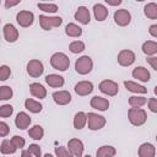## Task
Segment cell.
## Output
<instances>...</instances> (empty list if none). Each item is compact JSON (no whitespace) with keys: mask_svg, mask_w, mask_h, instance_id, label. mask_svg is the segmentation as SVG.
Masks as SVG:
<instances>
[{"mask_svg":"<svg viewBox=\"0 0 157 157\" xmlns=\"http://www.w3.org/2000/svg\"><path fill=\"white\" fill-rule=\"evenodd\" d=\"M50 65L53 69L59 71H66L70 67V59L63 52H56L50 56Z\"/></svg>","mask_w":157,"mask_h":157,"instance_id":"obj_1","label":"cell"},{"mask_svg":"<svg viewBox=\"0 0 157 157\" xmlns=\"http://www.w3.org/2000/svg\"><path fill=\"white\" fill-rule=\"evenodd\" d=\"M128 119L134 126H142L147 121V113L142 108H129Z\"/></svg>","mask_w":157,"mask_h":157,"instance_id":"obj_2","label":"cell"},{"mask_svg":"<svg viewBox=\"0 0 157 157\" xmlns=\"http://www.w3.org/2000/svg\"><path fill=\"white\" fill-rule=\"evenodd\" d=\"M105 124H107L105 117L99 115L98 113H94V112L87 113V126L90 130H92V131L101 130L105 126Z\"/></svg>","mask_w":157,"mask_h":157,"instance_id":"obj_3","label":"cell"},{"mask_svg":"<svg viewBox=\"0 0 157 157\" xmlns=\"http://www.w3.org/2000/svg\"><path fill=\"white\" fill-rule=\"evenodd\" d=\"M92 69H93V61L88 55H82L75 61V71L78 75H87L92 71Z\"/></svg>","mask_w":157,"mask_h":157,"instance_id":"obj_4","label":"cell"},{"mask_svg":"<svg viewBox=\"0 0 157 157\" xmlns=\"http://www.w3.org/2000/svg\"><path fill=\"white\" fill-rule=\"evenodd\" d=\"M63 23V18L60 16H47L39 15V26L44 31H50L52 28L60 27Z\"/></svg>","mask_w":157,"mask_h":157,"instance_id":"obj_5","label":"cell"},{"mask_svg":"<svg viewBox=\"0 0 157 157\" xmlns=\"http://www.w3.org/2000/svg\"><path fill=\"white\" fill-rule=\"evenodd\" d=\"M98 88L103 94L109 96V97H114L119 92V85L113 80H103V81H101L99 85H98Z\"/></svg>","mask_w":157,"mask_h":157,"instance_id":"obj_6","label":"cell"},{"mask_svg":"<svg viewBox=\"0 0 157 157\" xmlns=\"http://www.w3.org/2000/svg\"><path fill=\"white\" fill-rule=\"evenodd\" d=\"M135 59H136V55L132 50L130 49H121L119 53H118V56H117V60H118V64L120 66H124V67H128V66H131L134 63H135Z\"/></svg>","mask_w":157,"mask_h":157,"instance_id":"obj_7","label":"cell"},{"mask_svg":"<svg viewBox=\"0 0 157 157\" xmlns=\"http://www.w3.org/2000/svg\"><path fill=\"white\" fill-rule=\"evenodd\" d=\"M113 20L115 25H118L119 27H125L131 22V13L126 9H119V10H115L113 15Z\"/></svg>","mask_w":157,"mask_h":157,"instance_id":"obj_8","label":"cell"},{"mask_svg":"<svg viewBox=\"0 0 157 157\" xmlns=\"http://www.w3.org/2000/svg\"><path fill=\"white\" fill-rule=\"evenodd\" d=\"M27 74L31 77H39L44 72V65L39 59H32L27 63Z\"/></svg>","mask_w":157,"mask_h":157,"instance_id":"obj_9","label":"cell"},{"mask_svg":"<svg viewBox=\"0 0 157 157\" xmlns=\"http://www.w3.org/2000/svg\"><path fill=\"white\" fill-rule=\"evenodd\" d=\"M16 22L23 28L29 27L34 22V13L28 10H22L16 13Z\"/></svg>","mask_w":157,"mask_h":157,"instance_id":"obj_10","label":"cell"},{"mask_svg":"<svg viewBox=\"0 0 157 157\" xmlns=\"http://www.w3.org/2000/svg\"><path fill=\"white\" fill-rule=\"evenodd\" d=\"M2 34H4V39L6 42H9V43H15L18 39V37H20L18 29L12 23L4 25V27H2Z\"/></svg>","mask_w":157,"mask_h":157,"instance_id":"obj_11","label":"cell"},{"mask_svg":"<svg viewBox=\"0 0 157 157\" xmlns=\"http://www.w3.org/2000/svg\"><path fill=\"white\" fill-rule=\"evenodd\" d=\"M67 148L70 150V152L74 155V157H82L83 156V151H85V145L83 142L77 139V137H72L67 142Z\"/></svg>","mask_w":157,"mask_h":157,"instance_id":"obj_12","label":"cell"},{"mask_svg":"<svg viewBox=\"0 0 157 157\" xmlns=\"http://www.w3.org/2000/svg\"><path fill=\"white\" fill-rule=\"evenodd\" d=\"M52 98L54 101L55 104L58 105H66L71 102L72 97H71V93L66 90H60V91H55L53 94H52Z\"/></svg>","mask_w":157,"mask_h":157,"instance_id":"obj_13","label":"cell"},{"mask_svg":"<svg viewBox=\"0 0 157 157\" xmlns=\"http://www.w3.org/2000/svg\"><path fill=\"white\" fill-rule=\"evenodd\" d=\"M90 105H91V108H93L98 112H105V110H108L110 103L107 98H104L102 96H93L90 101Z\"/></svg>","mask_w":157,"mask_h":157,"instance_id":"obj_14","label":"cell"},{"mask_svg":"<svg viewBox=\"0 0 157 157\" xmlns=\"http://www.w3.org/2000/svg\"><path fill=\"white\" fill-rule=\"evenodd\" d=\"M74 91H75V93H76L77 96H81V97L88 96V94L92 93V91H93V83H92L91 81H86V80L78 81V82L75 85Z\"/></svg>","mask_w":157,"mask_h":157,"instance_id":"obj_15","label":"cell"},{"mask_svg":"<svg viewBox=\"0 0 157 157\" xmlns=\"http://www.w3.org/2000/svg\"><path fill=\"white\" fill-rule=\"evenodd\" d=\"M74 18L81 23V25H88L91 21V13L90 10L86 6H78L74 13Z\"/></svg>","mask_w":157,"mask_h":157,"instance_id":"obj_16","label":"cell"},{"mask_svg":"<svg viewBox=\"0 0 157 157\" xmlns=\"http://www.w3.org/2000/svg\"><path fill=\"white\" fill-rule=\"evenodd\" d=\"M92 11H93V16H94L97 22H103L109 15V10L107 9V6L104 4H101V2L94 4L92 7Z\"/></svg>","mask_w":157,"mask_h":157,"instance_id":"obj_17","label":"cell"},{"mask_svg":"<svg viewBox=\"0 0 157 157\" xmlns=\"http://www.w3.org/2000/svg\"><path fill=\"white\" fill-rule=\"evenodd\" d=\"M32 123L31 117L26 112H18L16 118H15V125L20 130H26Z\"/></svg>","mask_w":157,"mask_h":157,"instance_id":"obj_18","label":"cell"},{"mask_svg":"<svg viewBox=\"0 0 157 157\" xmlns=\"http://www.w3.org/2000/svg\"><path fill=\"white\" fill-rule=\"evenodd\" d=\"M131 75H132L134 78H136L137 81H141V82H148L150 77H151V74H150L148 69L145 67V66H136L132 70Z\"/></svg>","mask_w":157,"mask_h":157,"instance_id":"obj_19","label":"cell"},{"mask_svg":"<svg viewBox=\"0 0 157 157\" xmlns=\"http://www.w3.org/2000/svg\"><path fill=\"white\" fill-rule=\"evenodd\" d=\"M44 80H45V83L49 87H53V88H60L65 83V78L61 75H58V74H49V75L45 76Z\"/></svg>","mask_w":157,"mask_h":157,"instance_id":"obj_20","label":"cell"},{"mask_svg":"<svg viewBox=\"0 0 157 157\" xmlns=\"http://www.w3.org/2000/svg\"><path fill=\"white\" fill-rule=\"evenodd\" d=\"M139 157H156V147L151 142H144L137 150Z\"/></svg>","mask_w":157,"mask_h":157,"instance_id":"obj_21","label":"cell"},{"mask_svg":"<svg viewBox=\"0 0 157 157\" xmlns=\"http://www.w3.org/2000/svg\"><path fill=\"white\" fill-rule=\"evenodd\" d=\"M29 92L33 97L39 99H44L47 97V88L39 82H32L29 85Z\"/></svg>","mask_w":157,"mask_h":157,"instance_id":"obj_22","label":"cell"},{"mask_svg":"<svg viewBox=\"0 0 157 157\" xmlns=\"http://www.w3.org/2000/svg\"><path fill=\"white\" fill-rule=\"evenodd\" d=\"M124 86L129 92H132L135 94H145L147 93V88L144 85H140L134 81H124Z\"/></svg>","mask_w":157,"mask_h":157,"instance_id":"obj_23","label":"cell"},{"mask_svg":"<svg viewBox=\"0 0 157 157\" xmlns=\"http://www.w3.org/2000/svg\"><path fill=\"white\" fill-rule=\"evenodd\" d=\"M72 124H74V128L76 130H82L87 125V114L85 112H77L74 115Z\"/></svg>","mask_w":157,"mask_h":157,"instance_id":"obj_24","label":"cell"},{"mask_svg":"<svg viewBox=\"0 0 157 157\" xmlns=\"http://www.w3.org/2000/svg\"><path fill=\"white\" fill-rule=\"evenodd\" d=\"M141 50L146 56H155L157 54V42L146 40L141 45Z\"/></svg>","mask_w":157,"mask_h":157,"instance_id":"obj_25","label":"cell"},{"mask_svg":"<svg viewBox=\"0 0 157 157\" xmlns=\"http://www.w3.org/2000/svg\"><path fill=\"white\" fill-rule=\"evenodd\" d=\"M117 155V148L112 145H103L96 151V157H114Z\"/></svg>","mask_w":157,"mask_h":157,"instance_id":"obj_26","label":"cell"},{"mask_svg":"<svg viewBox=\"0 0 157 157\" xmlns=\"http://www.w3.org/2000/svg\"><path fill=\"white\" fill-rule=\"evenodd\" d=\"M65 34L71 37V38H77V37H81L82 36V28L74 23V22H70L65 26Z\"/></svg>","mask_w":157,"mask_h":157,"instance_id":"obj_27","label":"cell"},{"mask_svg":"<svg viewBox=\"0 0 157 157\" xmlns=\"http://www.w3.org/2000/svg\"><path fill=\"white\" fill-rule=\"evenodd\" d=\"M25 108H26L28 112H31V113H33V114H37V113H40V112H42L43 105H42L40 102H38V101H36V99H33V98H27V99L25 101Z\"/></svg>","mask_w":157,"mask_h":157,"instance_id":"obj_28","label":"cell"},{"mask_svg":"<svg viewBox=\"0 0 157 157\" xmlns=\"http://www.w3.org/2000/svg\"><path fill=\"white\" fill-rule=\"evenodd\" d=\"M28 136L32 140H34V141L42 140L43 136H44V129H43V126H40V125H33V126H31L29 130H28Z\"/></svg>","mask_w":157,"mask_h":157,"instance_id":"obj_29","label":"cell"},{"mask_svg":"<svg viewBox=\"0 0 157 157\" xmlns=\"http://www.w3.org/2000/svg\"><path fill=\"white\" fill-rule=\"evenodd\" d=\"M16 151H17V148L15 147V145L12 144L11 140L4 139V140L1 141V145H0V152H1L2 155H13Z\"/></svg>","mask_w":157,"mask_h":157,"instance_id":"obj_30","label":"cell"},{"mask_svg":"<svg viewBox=\"0 0 157 157\" xmlns=\"http://www.w3.org/2000/svg\"><path fill=\"white\" fill-rule=\"evenodd\" d=\"M128 102H129L130 108H141V107H144V105L147 103V98L144 97V96H139V94H136V96H131V97H129Z\"/></svg>","mask_w":157,"mask_h":157,"instance_id":"obj_31","label":"cell"},{"mask_svg":"<svg viewBox=\"0 0 157 157\" xmlns=\"http://www.w3.org/2000/svg\"><path fill=\"white\" fill-rule=\"evenodd\" d=\"M144 15L150 20H156L157 18V4L147 2L144 6Z\"/></svg>","mask_w":157,"mask_h":157,"instance_id":"obj_32","label":"cell"},{"mask_svg":"<svg viewBox=\"0 0 157 157\" xmlns=\"http://www.w3.org/2000/svg\"><path fill=\"white\" fill-rule=\"evenodd\" d=\"M37 6L39 10H42L43 12H47V13H55L59 10L58 5L54 2H38Z\"/></svg>","mask_w":157,"mask_h":157,"instance_id":"obj_33","label":"cell"},{"mask_svg":"<svg viewBox=\"0 0 157 157\" xmlns=\"http://www.w3.org/2000/svg\"><path fill=\"white\" fill-rule=\"evenodd\" d=\"M86 49V45L81 40H74L69 44V50L72 53V54H78V53H82L83 50Z\"/></svg>","mask_w":157,"mask_h":157,"instance_id":"obj_34","label":"cell"},{"mask_svg":"<svg viewBox=\"0 0 157 157\" xmlns=\"http://www.w3.org/2000/svg\"><path fill=\"white\" fill-rule=\"evenodd\" d=\"M13 96V91L10 86H0V101H7L11 99Z\"/></svg>","mask_w":157,"mask_h":157,"instance_id":"obj_35","label":"cell"},{"mask_svg":"<svg viewBox=\"0 0 157 157\" xmlns=\"http://www.w3.org/2000/svg\"><path fill=\"white\" fill-rule=\"evenodd\" d=\"M55 157H74V155L70 152L67 146H56L54 148Z\"/></svg>","mask_w":157,"mask_h":157,"instance_id":"obj_36","label":"cell"},{"mask_svg":"<svg viewBox=\"0 0 157 157\" xmlns=\"http://www.w3.org/2000/svg\"><path fill=\"white\" fill-rule=\"evenodd\" d=\"M13 113V107L11 104H2L0 105V117L1 118H9Z\"/></svg>","mask_w":157,"mask_h":157,"instance_id":"obj_37","label":"cell"},{"mask_svg":"<svg viewBox=\"0 0 157 157\" xmlns=\"http://www.w3.org/2000/svg\"><path fill=\"white\" fill-rule=\"evenodd\" d=\"M10 140L12 141V144L15 145V147H16L17 150L23 148V147H25V145H26L25 139H23L22 136H20V135H13V136H12Z\"/></svg>","mask_w":157,"mask_h":157,"instance_id":"obj_38","label":"cell"},{"mask_svg":"<svg viewBox=\"0 0 157 157\" xmlns=\"http://www.w3.org/2000/svg\"><path fill=\"white\" fill-rule=\"evenodd\" d=\"M11 76V69L7 65L0 66V81H6Z\"/></svg>","mask_w":157,"mask_h":157,"instance_id":"obj_39","label":"cell"},{"mask_svg":"<svg viewBox=\"0 0 157 157\" xmlns=\"http://www.w3.org/2000/svg\"><path fill=\"white\" fill-rule=\"evenodd\" d=\"M27 150H28L34 157H43V156H42V148H40V146L37 145V144H31Z\"/></svg>","mask_w":157,"mask_h":157,"instance_id":"obj_40","label":"cell"},{"mask_svg":"<svg viewBox=\"0 0 157 157\" xmlns=\"http://www.w3.org/2000/svg\"><path fill=\"white\" fill-rule=\"evenodd\" d=\"M10 132V126L5 121H0V136L1 137H6Z\"/></svg>","mask_w":157,"mask_h":157,"instance_id":"obj_41","label":"cell"},{"mask_svg":"<svg viewBox=\"0 0 157 157\" xmlns=\"http://www.w3.org/2000/svg\"><path fill=\"white\" fill-rule=\"evenodd\" d=\"M147 107H148V110L152 112V113H156L157 114V98L152 97L147 101Z\"/></svg>","mask_w":157,"mask_h":157,"instance_id":"obj_42","label":"cell"},{"mask_svg":"<svg viewBox=\"0 0 157 157\" xmlns=\"http://www.w3.org/2000/svg\"><path fill=\"white\" fill-rule=\"evenodd\" d=\"M146 61L148 63V65H150L153 70L157 71V56H147Z\"/></svg>","mask_w":157,"mask_h":157,"instance_id":"obj_43","label":"cell"},{"mask_svg":"<svg viewBox=\"0 0 157 157\" xmlns=\"http://www.w3.org/2000/svg\"><path fill=\"white\" fill-rule=\"evenodd\" d=\"M148 33L153 37V38H157V23H153L148 27Z\"/></svg>","mask_w":157,"mask_h":157,"instance_id":"obj_44","label":"cell"},{"mask_svg":"<svg viewBox=\"0 0 157 157\" xmlns=\"http://www.w3.org/2000/svg\"><path fill=\"white\" fill-rule=\"evenodd\" d=\"M20 2H21L20 0H16V1H9V0H6V1L4 2V5H5V7H6V9H9V7H13V6L18 5Z\"/></svg>","mask_w":157,"mask_h":157,"instance_id":"obj_45","label":"cell"},{"mask_svg":"<svg viewBox=\"0 0 157 157\" xmlns=\"http://www.w3.org/2000/svg\"><path fill=\"white\" fill-rule=\"evenodd\" d=\"M121 2H123L121 0H105V4H108L109 6H118Z\"/></svg>","mask_w":157,"mask_h":157,"instance_id":"obj_46","label":"cell"},{"mask_svg":"<svg viewBox=\"0 0 157 157\" xmlns=\"http://www.w3.org/2000/svg\"><path fill=\"white\" fill-rule=\"evenodd\" d=\"M21 157H34L28 150H23L22 152H21Z\"/></svg>","mask_w":157,"mask_h":157,"instance_id":"obj_47","label":"cell"},{"mask_svg":"<svg viewBox=\"0 0 157 157\" xmlns=\"http://www.w3.org/2000/svg\"><path fill=\"white\" fill-rule=\"evenodd\" d=\"M43 157H54V156H53L52 153H45V155H44Z\"/></svg>","mask_w":157,"mask_h":157,"instance_id":"obj_48","label":"cell"},{"mask_svg":"<svg viewBox=\"0 0 157 157\" xmlns=\"http://www.w3.org/2000/svg\"><path fill=\"white\" fill-rule=\"evenodd\" d=\"M153 93L157 96V86H155V88H153Z\"/></svg>","mask_w":157,"mask_h":157,"instance_id":"obj_49","label":"cell"},{"mask_svg":"<svg viewBox=\"0 0 157 157\" xmlns=\"http://www.w3.org/2000/svg\"><path fill=\"white\" fill-rule=\"evenodd\" d=\"M82 157H91L90 155H85V156H82Z\"/></svg>","mask_w":157,"mask_h":157,"instance_id":"obj_50","label":"cell"},{"mask_svg":"<svg viewBox=\"0 0 157 157\" xmlns=\"http://www.w3.org/2000/svg\"><path fill=\"white\" fill-rule=\"evenodd\" d=\"M156 141H157V135H156Z\"/></svg>","mask_w":157,"mask_h":157,"instance_id":"obj_51","label":"cell"}]
</instances>
